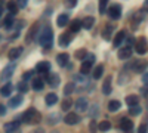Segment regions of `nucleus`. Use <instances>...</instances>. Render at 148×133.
Returning a JSON list of instances; mask_svg holds the SVG:
<instances>
[{"mask_svg": "<svg viewBox=\"0 0 148 133\" xmlns=\"http://www.w3.org/2000/svg\"><path fill=\"white\" fill-rule=\"evenodd\" d=\"M39 43L43 47H51L53 43V33L51 30V27H45L40 31V37H39Z\"/></svg>", "mask_w": 148, "mask_h": 133, "instance_id": "obj_1", "label": "nucleus"}, {"mask_svg": "<svg viewBox=\"0 0 148 133\" xmlns=\"http://www.w3.org/2000/svg\"><path fill=\"white\" fill-rule=\"evenodd\" d=\"M21 121H22V123H27V124H28V123H30V124H31V123L36 124V123L40 121V114L37 113L34 108H28V110L21 115Z\"/></svg>", "mask_w": 148, "mask_h": 133, "instance_id": "obj_2", "label": "nucleus"}, {"mask_svg": "<svg viewBox=\"0 0 148 133\" xmlns=\"http://www.w3.org/2000/svg\"><path fill=\"white\" fill-rule=\"evenodd\" d=\"M108 15H110L111 19H119L121 16V6L117 5V3H114L113 6H110L108 8Z\"/></svg>", "mask_w": 148, "mask_h": 133, "instance_id": "obj_3", "label": "nucleus"}, {"mask_svg": "<svg viewBox=\"0 0 148 133\" xmlns=\"http://www.w3.org/2000/svg\"><path fill=\"white\" fill-rule=\"evenodd\" d=\"M135 49H136V53H139V55H144L145 52H147V40H145V37H139L138 40H136V43H135Z\"/></svg>", "mask_w": 148, "mask_h": 133, "instance_id": "obj_4", "label": "nucleus"}, {"mask_svg": "<svg viewBox=\"0 0 148 133\" xmlns=\"http://www.w3.org/2000/svg\"><path fill=\"white\" fill-rule=\"evenodd\" d=\"M14 71H15V64H14V62L9 64V65H6V68L2 71V80L6 81L8 78H10V76L14 74Z\"/></svg>", "mask_w": 148, "mask_h": 133, "instance_id": "obj_5", "label": "nucleus"}, {"mask_svg": "<svg viewBox=\"0 0 148 133\" xmlns=\"http://www.w3.org/2000/svg\"><path fill=\"white\" fill-rule=\"evenodd\" d=\"M88 105H89V102H88V99H86V98H79L76 101V111L77 113L86 111V110H88Z\"/></svg>", "mask_w": 148, "mask_h": 133, "instance_id": "obj_6", "label": "nucleus"}, {"mask_svg": "<svg viewBox=\"0 0 148 133\" xmlns=\"http://www.w3.org/2000/svg\"><path fill=\"white\" fill-rule=\"evenodd\" d=\"M147 67H148V62L145 59H138V61L133 62V71L135 72H142Z\"/></svg>", "mask_w": 148, "mask_h": 133, "instance_id": "obj_7", "label": "nucleus"}, {"mask_svg": "<svg viewBox=\"0 0 148 133\" xmlns=\"http://www.w3.org/2000/svg\"><path fill=\"white\" fill-rule=\"evenodd\" d=\"M71 40H73V34H71V33L61 34V35H59V46L65 47V46H68V44L71 43Z\"/></svg>", "mask_w": 148, "mask_h": 133, "instance_id": "obj_8", "label": "nucleus"}, {"mask_svg": "<svg viewBox=\"0 0 148 133\" xmlns=\"http://www.w3.org/2000/svg\"><path fill=\"white\" fill-rule=\"evenodd\" d=\"M21 53H22V47L18 46V47H12V49L8 52V56H9V59L15 61V59H18L21 56Z\"/></svg>", "mask_w": 148, "mask_h": 133, "instance_id": "obj_9", "label": "nucleus"}, {"mask_svg": "<svg viewBox=\"0 0 148 133\" xmlns=\"http://www.w3.org/2000/svg\"><path fill=\"white\" fill-rule=\"evenodd\" d=\"M125 39H126V31H119V33L116 34L114 40H113V46H114V47H119L123 42H125Z\"/></svg>", "mask_w": 148, "mask_h": 133, "instance_id": "obj_10", "label": "nucleus"}, {"mask_svg": "<svg viewBox=\"0 0 148 133\" xmlns=\"http://www.w3.org/2000/svg\"><path fill=\"white\" fill-rule=\"evenodd\" d=\"M130 55H132V47L130 46H125L119 50V58L120 59H127V58H130Z\"/></svg>", "mask_w": 148, "mask_h": 133, "instance_id": "obj_11", "label": "nucleus"}, {"mask_svg": "<svg viewBox=\"0 0 148 133\" xmlns=\"http://www.w3.org/2000/svg\"><path fill=\"white\" fill-rule=\"evenodd\" d=\"M120 126L126 133H132V130H133V123L130 121V120H127V118H123L120 121Z\"/></svg>", "mask_w": 148, "mask_h": 133, "instance_id": "obj_12", "label": "nucleus"}, {"mask_svg": "<svg viewBox=\"0 0 148 133\" xmlns=\"http://www.w3.org/2000/svg\"><path fill=\"white\" fill-rule=\"evenodd\" d=\"M64 121H65L67 124H76V123H79V115H77V113H70V114H67L65 118H64Z\"/></svg>", "mask_w": 148, "mask_h": 133, "instance_id": "obj_13", "label": "nucleus"}, {"mask_svg": "<svg viewBox=\"0 0 148 133\" xmlns=\"http://www.w3.org/2000/svg\"><path fill=\"white\" fill-rule=\"evenodd\" d=\"M45 101H46V105L47 106H52V105H55L56 102H58V95L56 93H47L46 95V98H45Z\"/></svg>", "mask_w": 148, "mask_h": 133, "instance_id": "obj_14", "label": "nucleus"}, {"mask_svg": "<svg viewBox=\"0 0 148 133\" xmlns=\"http://www.w3.org/2000/svg\"><path fill=\"white\" fill-rule=\"evenodd\" d=\"M80 22H82V27H83V28L89 30V28H92V27H93L95 18H93V16H86V18H83Z\"/></svg>", "mask_w": 148, "mask_h": 133, "instance_id": "obj_15", "label": "nucleus"}, {"mask_svg": "<svg viewBox=\"0 0 148 133\" xmlns=\"http://www.w3.org/2000/svg\"><path fill=\"white\" fill-rule=\"evenodd\" d=\"M36 70L43 74V72H47L49 70H51V64H49L47 61H42V62H39L36 65Z\"/></svg>", "mask_w": 148, "mask_h": 133, "instance_id": "obj_16", "label": "nucleus"}, {"mask_svg": "<svg viewBox=\"0 0 148 133\" xmlns=\"http://www.w3.org/2000/svg\"><path fill=\"white\" fill-rule=\"evenodd\" d=\"M21 104H22V95H16V96H14V98H10V101H9L10 108H16Z\"/></svg>", "mask_w": 148, "mask_h": 133, "instance_id": "obj_17", "label": "nucleus"}, {"mask_svg": "<svg viewBox=\"0 0 148 133\" xmlns=\"http://www.w3.org/2000/svg\"><path fill=\"white\" fill-rule=\"evenodd\" d=\"M68 59H70L68 53H59V55L56 56V62H58L61 67H65V65L68 64Z\"/></svg>", "mask_w": 148, "mask_h": 133, "instance_id": "obj_18", "label": "nucleus"}, {"mask_svg": "<svg viewBox=\"0 0 148 133\" xmlns=\"http://www.w3.org/2000/svg\"><path fill=\"white\" fill-rule=\"evenodd\" d=\"M19 129V121H10L8 124H5V132L6 133H12Z\"/></svg>", "mask_w": 148, "mask_h": 133, "instance_id": "obj_19", "label": "nucleus"}, {"mask_svg": "<svg viewBox=\"0 0 148 133\" xmlns=\"http://www.w3.org/2000/svg\"><path fill=\"white\" fill-rule=\"evenodd\" d=\"M39 27H40V24H39V22H36L34 25L31 27V30H30V33H28V35H27V42H28V43L34 40V35L37 34V30H39Z\"/></svg>", "mask_w": 148, "mask_h": 133, "instance_id": "obj_20", "label": "nucleus"}, {"mask_svg": "<svg viewBox=\"0 0 148 133\" xmlns=\"http://www.w3.org/2000/svg\"><path fill=\"white\" fill-rule=\"evenodd\" d=\"M47 81H49V84H51L52 87H56L59 84V76L55 74V72H53V74H49L47 76Z\"/></svg>", "mask_w": 148, "mask_h": 133, "instance_id": "obj_21", "label": "nucleus"}, {"mask_svg": "<svg viewBox=\"0 0 148 133\" xmlns=\"http://www.w3.org/2000/svg\"><path fill=\"white\" fill-rule=\"evenodd\" d=\"M68 19H70V18H68V15H65V14H61V15L58 16V19H56V24H58V27H65L67 24L70 22Z\"/></svg>", "mask_w": 148, "mask_h": 133, "instance_id": "obj_22", "label": "nucleus"}, {"mask_svg": "<svg viewBox=\"0 0 148 133\" xmlns=\"http://www.w3.org/2000/svg\"><path fill=\"white\" fill-rule=\"evenodd\" d=\"M31 86H33V89H34V90L40 92V90H43L45 83H43V80H42V78H34V80H33V83H31Z\"/></svg>", "mask_w": 148, "mask_h": 133, "instance_id": "obj_23", "label": "nucleus"}, {"mask_svg": "<svg viewBox=\"0 0 148 133\" xmlns=\"http://www.w3.org/2000/svg\"><path fill=\"white\" fill-rule=\"evenodd\" d=\"M102 92H104V95H110V93H111V77H107V78L104 80Z\"/></svg>", "mask_w": 148, "mask_h": 133, "instance_id": "obj_24", "label": "nucleus"}, {"mask_svg": "<svg viewBox=\"0 0 148 133\" xmlns=\"http://www.w3.org/2000/svg\"><path fill=\"white\" fill-rule=\"evenodd\" d=\"M6 8H8V10L10 12V15H14V14H16L18 12V5H16V2H14V0H10V2H8V5H6Z\"/></svg>", "mask_w": 148, "mask_h": 133, "instance_id": "obj_25", "label": "nucleus"}, {"mask_svg": "<svg viewBox=\"0 0 148 133\" xmlns=\"http://www.w3.org/2000/svg\"><path fill=\"white\" fill-rule=\"evenodd\" d=\"M90 70H92V64L88 62V61H84L82 64V67H80V74H89Z\"/></svg>", "mask_w": 148, "mask_h": 133, "instance_id": "obj_26", "label": "nucleus"}, {"mask_svg": "<svg viewBox=\"0 0 148 133\" xmlns=\"http://www.w3.org/2000/svg\"><path fill=\"white\" fill-rule=\"evenodd\" d=\"M138 102H139V99H138V96H136V95H129L127 98H126V104H127L129 106L138 105Z\"/></svg>", "mask_w": 148, "mask_h": 133, "instance_id": "obj_27", "label": "nucleus"}, {"mask_svg": "<svg viewBox=\"0 0 148 133\" xmlns=\"http://www.w3.org/2000/svg\"><path fill=\"white\" fill-rule=\"evenodd\" d=\"M120 106H121L120 101L114 99V101H110V104H108V110H110L111 113H113V111H117V110H120Z\"/></svg>", "mask_w": 148, "mask_h": 133, "instance_id": "obj_28", "label": "nucleus"}, {"mask_svg": "<svg viewBox=\"0 0 148 133\" xmlns=\"http://www.w3.org/2000/svg\"><path fill=\"white\" fill-rule=\"evenodd\" d=\"M102 74H104V65H98V67H95V70H93V78H95V80L101 78Z\"/></svg>", "mask_w": 148, "mask_h": 133, "instance_id": "obj_29", "label": "nucleus"}, {"mask_svg": "<svg viewBox=\"0 0 148 133\" xmlns=\"http://www.w3.org/2000/svg\"><path fill=\"white\" fill-rule=\"evenodd\" d=\"M144 15H145V12L144 10H141V12H138V14H135V16H133V24H132V25L133 27H136L138 25V24L142 21V18H144Z\"/></svg>", "mask_w": 148, "mask_h": 133, "instance_id": "obj_30", "label": "nucleus"}, {"mask_svg": "<svg viewBox=\"0 0 148 133\" xmlns=\"http://www.w3.org/2000/svg\"><path fill=\"white\" fill-rule=\"evenodd\" d=\"M12 89H14V86H12L9 81H6V84L2 87V95H3V96H9V95L12 93Z\"/></svg>", "mask_w": 148, "mask_h": 133, "instance_id": "obj_31", "label": "nucleus"}, {"mask_svg": "<svg viewBox=\"0 0 148 133\" xmlns=\"http://www.w3.org/2000/svg\"><path fill=\"white\" fill-rule=\"evenodd\" d=\"M80 28H82V22L77 21V19H76V21H73V22L70 24V31H71V33H77Z\"/></svg>", "mask_w": 148, "mask_h": 133, "instance_id": "obj_32", "label": "nucleus"}, {"mask_svg": "<svg viewBox=\"0 0 148 133\" xmlns=\"http://www.w3.org/2000/svg\"><path fill=\"white\" fill-rule=\"evenodd\" d=\"M74 90H76L74 83H68V84H65V87H64V95H71Z\"/></svg>", "mask_w": 148, "mask_h": 133, "instance_id": "obj_33", "label": "nucleus"}, {"mask_svg": "<svg viewBox=\"0 0 148 133\" xmlns=\"http://www.w3.org/2000/svg\"><path fill=\"white\" fill-rule=\"evenodd\" d=\"M142 111V108L139 105H135V106H130V110H129V114L130 115H139Z\"/></svg>", "mask_w": 148, "mask_h": 133, "instance_id": "obj_34", "label": "nucleus"}, {"mask_svg": "<svg viewBox=\"0 0 148 133\" xmlns=\"http://www.w3.org/2000/svg\"><path fill=\"white\" fill-rule=\"evenodd\" d=\"M86 55H88V50L86 49H79V50H76V53H74L76 59H84Z\"/></svg>", "mask_w": 148, "mask_h": 133, "instance_id": "obj_35", "label": "nucleus"}, {"mask_svg": "<svg viewBox=\"0 0 148 133\" xmlns=\"http://www.w3.org/2000/svg\"><path fill=\"white\" fill-rule=\"evenodd\" d=\"M98 127H99L101 132H107V130L111 129V124H110V121H107V120H105V121H101L99 124H98Z\"/></svg>", "mask_w": 148, "mask_h": 133, "instance_id": "obj_36", "label": "nucleus"}, {"mask_svg": "<svg viewBox=\"0 0 148 133\" xmlns=\"http://www.w3.org/2000/svg\"><path fill=\"white\" fill-rule=\"evenodd\" d=\"M18 90L21 92V93H25V92H28V84L25 83V81H21V83H18Z\"/></svg>", "mask_w": 148, "mask_h": 133, "instance_id": "obj_37", "label": "nucleus"}, {"mask_svg": "<svg viewBox=\"0 0 148 133\" xmlns=\"http://www.w3.org/2000/svg\"><path fill=\"white\" fill-rule=\"evenodd\" d=\"M107 5H108V0H99V14L107 12Z\"/></svg>", "mask_w": 148, "mask_h": 133, "instance_id": "obj_38", "label": "nucleus"}, {"mask_svg": "<svg viewBox=\"0 0 148 133\" xmlns=\"http://www.w3.org/2000/svg\"><path fill=\"white\" fill-rule=\"evenodd\" d=\"M98 110H99L98 104H93L92 106H89V115H90V117H95V115L98 114Z\"/></svg>", "mask_w": 148, "mask_h": 133, "instance_id": "obj_39", "label": "nucleus"}, {"mask_svg": "<svg viewBox=\"0 0 148 133\" xmlns=\"http://www.w3.org/2000/svg\"><path fill=\"white\" fill-rule=\"evenodd\" d=\"M12 24H14V15H8L6 19H5V22H3V25H5L6 28H9Z\"/></svg>", "mask_w": 148, "mask_h": 133, "instance_id": "obj_40", "label": "nucleus"}, {"mask_svg": "<svg viewBox=\"0 0 148 133\" xmlns=\"http://www.w3.org/2000/svg\"><path fill=\"white\" fill-rule=\"evenodd\" d=\"M102 37H104L105 40H110V39H111V25H107V27H105V31L102 33Z\"/></svg>", "mask_w": 148, "mask_h": 133, "instance_id": "obj_41", "label": "nucleus"}, {"mask_svg": "<svg viewBox=\"0 0 148 133\" xmlns=\"http://www.w3.org/2000/svg\"><path fill=\"white\" fill-rule=\"evenodd\" d=\"M64 5H65V8L73 9V8H76V5H77V0H64Z\"/></svg>", "mask_w": 148, "mask_h": 133, "instance_id": "obj_42", "label": "nucleus"}, {"mask_svg": "<svg viewBox=\"0 0 148 133\" xmlns=\"http://www.w3.org/2000/svg\"><path fill=\"white\" fill-rule=\"evenodd\" d=\"M71 105H73V101L64 99V101H62V110H64V111H68L70 108H71Z\"/></svg>", "mask_w": 148, "mask_h": 133, "instance_id": "obj_43", "label": "nucleus"}, {"mask_svg": "<svg viewBox=\"0 0 148 133\" xmlns=\"http://www.w3.org/2000/svg\"><path fill=\"white\" fill-rule=\"evenodd\" d=\"M86 61H88V62H90V64H93V62H95V55H92V53H88V55H86Z\"/></svg>", "mask_w": 148, "mask_h": 133, "instance_id": "obj_44", "label": "nucleus"}, {"mask_svg": "<svg viewBox=\"0 0 148 133\" xmlns=\"http://www.w3.org/2000/svg\"><path fill=\"white\" fill-rule=\"evenodd\" d=\"M27 2H28V0H16V5H18V8H25Z\"/></svg>", "mask_w": 148, "mask_h": 133, "instance_id": "obj_45", "label": "nucleus"}, {"mask_svg": "<svg viewBox=\"0 0 148 133\" xmlns=\"http://www.w3.org/2000/svg\"><path fill=\"white\" fill-rule=\"evenodd\" d=\"M96 123L95 121H90V124H89V129H90V133H96Z\"/></svg>", "mask_w": 148, "mask_h": 133, "instance_id": "obj_46", "label": "nucleus"}, {"mask_svg": "<svg viewBox=\"0 0 148 133\" xmlns=\"http://www.w3.org/2000/svg\"><path fill=\"white\" fill-rule=\"evenodd\" d=\"M31 76H33V71H27V72H24V76H22L24 81H27V80H28Z\"/></svg>", "mask_w": 148, "mask_h": 133, "instance_id": "obj_47", "label": "nucleus"}, {"mask_svg": "<svg viewBox=\"0 0 148 133\" xmlns=\"http://www.w3.org/2000/svg\"><path fill=\"white\" fill-rule=\"evenodd\" d=\"M138 133H147V126L145 124H141L139 129H138Z\"/></svg>", "mask_w": 148, "mask_h": 133, "instance_id": "obj_48", "label": "nucleus"}, {"mask_svg": "<svg viewBox=\"0 0 148 133\" xmlns=\"http://www.w3.org/2000/svg\"><path fill=\"white\" fill-rule=\"evenodd\" d=\"M142 81H144L145 84H148V72H145V74L142 76Z\"/></svg>", "mask_w": 148, "mask_h": 133, "instance_id": "obj_49", "label": "nucleus"}, {"mask_svg": "<svg viewBox=\"0 0 148 133\" xmlns=\"http://www.w3.org/2000/svg\"><path fill=\"white\" fill-rule=\"evenodd\" d=\"M31 133H45V130H43V129H40V127H39V129H34V130H33V132H31Z\"/></svg>", "mask_w": 148, "mask_h": 133, "instance_id": "obj_50", "label": "nucleus"}, {"mask_svg": "<svg viewBox=\"0 0 148 133\" xmlns=\"http://www.w3.org/2000/svg\"><path fill=\"white\" fill-rule=\"evenodd\" d=\"M5 111H6V108H5L3 105H0V115H3V114H5Z\"/></svg>", "mask_w": 148, "mask_h": 133, "instance_id": "obj_51", "label": "nucleus"}, {"mask_svg": "<svg viewBox=\"0 0 148 133\" xmlns=\"http://www.w3.org/2000/svg\"><path fill=\"white\" fill-rule=\"evenodd\" d=\"M144 10H148V0L144 2Z\"/></svg>", "mask_w": 148, "mask_h": 133, "instance_id": "obj_52", "label": "nucleus"}, {"mask_svg": "<svg viewBox=\"0 0 148 133\" xmlns=\"http://www.w3.org/2000/svg\"><path fill=\"white\" fill-rule=\"evenodd\" d=\"M2 15H3V6L0 5V16H2Z\"/></svg>", "mask_w": 148, "mask_h": 133, "instance_id": "obj_53", "label": "nucleus"}, {"mask_svg": "<svg viewBox=\"0 0 148 133\" xmlns=\"http://www.w3.org/2000/svg\"><path fill=\"white\" fill-rule=\"evenodd\" d=\"M12 133H19V132H18V130H15V132H12Z\"/></svg>", "mask_w": 148, "mask_h": 133, "instance_id": "obj_54", "label": "nucleus"}, {"mask_svg": "<svg viewBox=\"0 0 148 133\" xmlns=\"http://www.w3.org/2000/svg\"><path fill=\"white\" fill-rule=\"evenodd\" d=\"M52 133H53V132H52ZM55 133H58V132H55Z\"/></svg>", "mask_w": 148, "mask_h": 133, "instance_id": "obj_55", "label": "nucleus"}]
</instances>
